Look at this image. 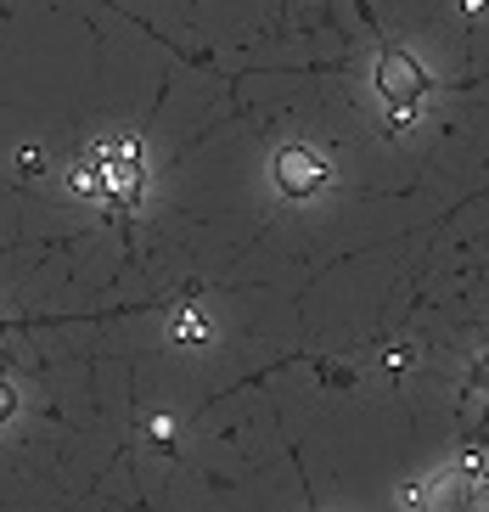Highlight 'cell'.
I'll return each mask as SVG.
<instances>
[{
    "mask_svg": "<svg viewBox=\"0 0 489 512\" xmlns=\"http://www.w3.org/2000/svg\"><path fill=\"white\" fill-rule=\"evenodd\" d=\"M377 91H383L388 107H400V113H405L416 96L428 91V74H422L405 51H383V62H377Z\"/></svg>",
    "mask_w": 489,
    "mask_h": 512,
    "instance_id": "2",
    "label": "cell"
},
{
    "mask_svg": "<svg viewBox=\"0 0 489 512\" xmlns=\"http://www.w3.org/2000/svg\"><path fill=\"white\" fill-rule=\"evenodd\" d=\"M321 181H326V169H321L315 152H304V147H282V152H276V186H282L287 197H315V192H321Z\"/></svg>",
    "mask_w": 489,
    "mask_h": 512,
    "instance_id": "3",
    "label": "cell"
},
{
    "mask_svg": "<svg viewBox=\"0 0 489 512\" xmlns=\"http://www.w3.org/2000/svg\"><path fill=\"white\" fill-rule=\"evenodd\" d=\"M17 411V394H12V383H0V417H12Z\"/></svg>",
    "mask_w": 489,
    "mask_h": 512,
    "instance_id": "4",
    "label": "cell"
},
{
    "mask_svg": "<svg viewBox=\"0 0 489 512\" xmlns=\"http://www.w3.org/2000/svg\"><path fill=\"white\" fill-rule=\"evenodd\" d=\"M102 192L119 203V214L135 209V197H141V147L135 141H107L102 147Z\"/></svg>",
    "mask_w": 489,
    "mask_h": 512,
    "instance_id": "1",
    "label": "cell"
},
{
    "mask_svg": "<svg viewBox=\"0 0 489 512\" xmlns=\"http://www.w3.org/2000/svg\"><path fill=\"white\" fill-rule=\"evenodd\" d=\"M478 383H484V389H489V355H484V361H478Z\"/></svg>",
    "mask_w": 489,
    "mask_h": 512,
    "instance_id": "5",
    "label": "cell"
}]
</instances>
